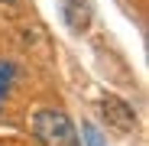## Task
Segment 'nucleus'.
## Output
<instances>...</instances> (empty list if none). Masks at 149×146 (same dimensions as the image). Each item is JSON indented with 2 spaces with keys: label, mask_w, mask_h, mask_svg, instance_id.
<instances>
[{
  "label": "nucleus",
  "mask_w": 149,
  "mask_h": 146,
  "mask_svg": "<svg viewBox=\"0 0 149 146\" xmlns=\"http://www.w3.org/2000/svg\"><path fill=\"white\" fill-rule=\"evenodd\" d=\"M81 136H84V143H88V146H107V143H104V136H101V130H97L94 124H81Z\"/></svg>",
  "instance_id": "nucleus-5"
},
{
  "label": "nucleus",
  "mask_w": 149,
  "mask_h": 146,
  "mask_svg": "<svg viewBox=\"0 0 149 146\" xmlns=\"http://www.w3.org/2000/svg\"><path fill=\"white\" fill-rule=\"evenodd\" d=\"M16 75H19V68H16L13 62H0V107H3L7 94H10V88H13V81H16Z\"/></svg>",
  "instance_id": "nucleus-4"
},
{
  "label": "nucleus",
  "mask_w": 149,
  "mask_h": 146,
  "mask_svg": "<svg viewBox=\"0 0 149 146\" xmlns=\"http://www.w3.org/2000/svg\"><path fill=\"white\" fill-rule=\"evenodd\" d=\"M0 3H7V7H19V0H0Z\"/></svg>",
  "instance_id": "nucleus-6"
},
{
  "label": "nucleus",
  "mask_w": 149,
  "mask_h": 146,
  "mask_svg": "<svg viewBox=\"0 0 149 146\" xmlns=\"http://www.w3.org/2000/svg\"><path fill=\"white\" fill-rule=\"evenodd\" d=\"M101 114H104V120H107L110 127H117V130H123V133L136 130V114H133V107L123 101V97H117V94H107L104 101H101Z\"/></svg>",
  "instance_id": "nucleus-2"
},
{
  "label": "nucleus",
  "mask_w": 149,
  "mask_h": 146,
  "mask_svg": "<svg viewBox=\"0 0 149 146\" xmlns=\"http://www.w3.org/2000/svg\"><path fill=\"white\" fill-rule=\"evenodd\" d=\"M65 23H68V26L71 29H84L88 26V20H91V10H88V0H65Z\"/></svg>",
  "instance_id": "nucleus-3"
},
{
  "label": "nucleus",
  "mask_w": 149,
  "mask_h": 146,
  "mask_svg": "<svg viewBox=\"0 0 149 146\" xmlns=\"http://www.w3.org/2000/svg\"><path fill=\"white\" fill-rule=\"evenodd\" d=\"M29 133L39 146H81L78 127L71 124V117L55 107H39L29 117Z\"/></svg>",
  "instance_id": "nucleus-1"
}]
</instances>
